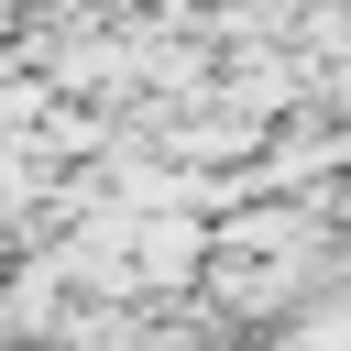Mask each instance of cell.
<instances>
[{
  "instance_id": "cell-1",
  "label": "cell",
  "mask_w": 351,
  "mask_h": 351,
  "mask_svg": "<svg viewBox=\"0 0 351 351\" xmlns=\"http://www.w3.org/2000/svg\"><path fill=\"white\" fill-rule=\"evenodd\" d=\"M44 0H0V44H22V22H33Z\"/></svg>"
}]
</instances>
